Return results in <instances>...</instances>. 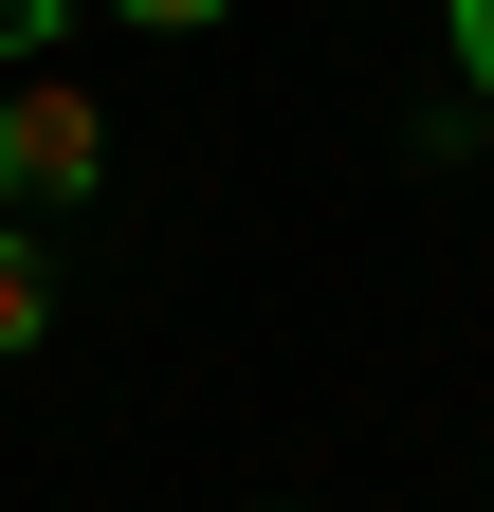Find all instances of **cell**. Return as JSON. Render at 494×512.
<instances>
[{
  "label": "cell",
  "mask_w": 494,
  "mask_h": 512,
  "mask_svg": "<svg viewBox=\"0 0 494 512\" xmlns=\"http://www.w3.org/2000/svg\"><path fill=\"white\" fill-rule=\"evenodd\" d=\"M92 183H110V110L74 74H19L0 92V220H74Z\"/></svg>",
  "instance_id": "obj_1"
},
{
  "label": "cell",
  "mask_w": 494,
  "mask_h": 512,
  "mask_svg": "<svg viewBox=\"0 0 494 512\" xmlns=\"http://www.w3.org/2000/svg\"><path fill=\"white\" fill-rule=\"evenodd\" d=\"M55 330V256H37V220H0V366H19Z\"/></svg>",
  "instance_id": "obj_2"
},
{
  "label": "cell",
  "mask_w": 494,
  "mask_h": 512,
  "mask_svg": "<svg viewBox=\"0 0 494 512\" xmlns=\"http://www.w3.org/2000/svg\"><path fill=\"white\" fill-rule=\"evenodd\" d=\"M92 19H147V37H202V19H238V0H92Z\"/></svg>",
  "instance_id": "obj_3"
},
{
  "label": "cell",
  "mask_w": 494,
  "mask_h": 512,
  "mask_svg": "<svg viewBox=\"0 0 494 512\" xmlns=\"http://www.w3.org/2000/svg\"><path fill=\"white\" fill-rule=\"evenodd\" d=\"M55 19H74V0H0V55L37 74V55H55Z\"/></svg>",
  "instance_id": "obj_4"
},
{
  "label": "cell",
  "mask_w": 494,
  "mask_h": 512,
  "mask_svg": "<svg viewBox=\"0 0 494 512\" xmlns=\"http://www.w3.org/2000/svg\"><path fill=\"white\" fill-rule=\"evenodd\" d=\"M440 37H458V74L494 92V0H440Z\"/></svg>",
  "instance_id": "obj_5"
}]
</instances>
